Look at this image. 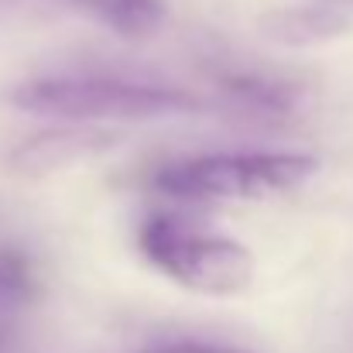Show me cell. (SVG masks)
Wrapping results in <instances>:
<instances>
[{"label":"cell","instance_id":"1","mask_svg":"<svg viewBox=\"0 0 353 353\" xmlns=\"http://www.w3.org/2000/svg\"><path fill=\"white\" fill-rule=\"evenodd\" d=\"M319 161L299 151H220L168 161L154 172L151 185L182 203H230L268 199L295 192L316 175Z\"/></svg>","mask_w":353,"mask_h":353},{"label":"cell","instance_id":"6","mask_svg":"<svg viewBox=\"0 0 353 353\" xmlns=\"http://www.w3.org/2000/svg\"><path fill=\"white\" fill-rule=\"evenodd\" d=\"M65 3L100 21L120 38H148L151 31H158L165 17L161 0H65Z\"/></svg>","mask_w":353,"mask_h":353},{"label":"cell","instance_id":"8","mask_svg":"<svg viewBox=\"0 0 353 353\" xmlns=\"http://www.w3.org/2000/svg\"><path fill=\"white\" fill-rule=\"evenodd\" d=\"M137 353H254L247 347L234 343H216V340H161V343H148Z\"/></svg>","mask_w":353,"mask_h":353},{"label":"cell","instance_id":"7","mask_svg":"<svg viewBox=\"0 0 353 353\" xmlns=\"http://www.w3.org/2000/svg\"><path fill=\"white\" fill-rule=\"evenodd\" d=\"M31 295H34L31 264L14 250H0V343H3L7 330L14 326V319L31 302Z\"/></svg>","mask_w":353,"mask_h":353},{"label":"cell","instance_id":"5","mask_svg":"<svg viewBox=\"0 0 353 353\" xmlns=\"http://www.w3.org/2000/svg\"><path fill=\"white\" fill-rule=\"evenodd\" d=\"M216 86L236 110L257 117H288L295 110V90L278 79H264L257 72H220Z\"/></svg>","mask_w":353,"mask_h":353},{"label":"cell","instance_id":"3","mask_svg":"<svg viewBox=\"0 0 353 353\" xmlns=\"http://www.w3.org/2000/svg\"><path fill=\"white\" fill-rule=\"evenodd\" d=\"M137 247L161 274L199 295L230 299L243 295L254 281V254L240 240L175 216L144 220L137 230Z\"/></svg>","mask_w":353,"mask_h":353},{"label":"cell","instance_id":"2","mask_svg":"<svg viewBox=\"0 0 353 353\" xmlns=\"http://www.w3.org/2000/svg\"><path fill=\"white\" fill-rule=\"evenodd\" d=\"M14 107L59 120H158L196 114L203 103L161 83H134V79H110V76H55L34 79L10 93Z\"/></svg>","mask_w":353,"mask_h":353},{"label":"cell","instance_id":"4","mask_svg":"<svg viewBox=\"0 0 353 353\" xmlns=\"http://www.w3.org/2000/svg\"><path fill=\"white\" fill-rule=\"evenodd\" d=\"M114 137L110 134H97V130H52V134H41L34 141H28L21 151H17V165L24 172H52V168H65L79 158H90L97 154L100 148H107Z\"/></svg>","mask_w":353,"mask_h":353}]
</instances>
